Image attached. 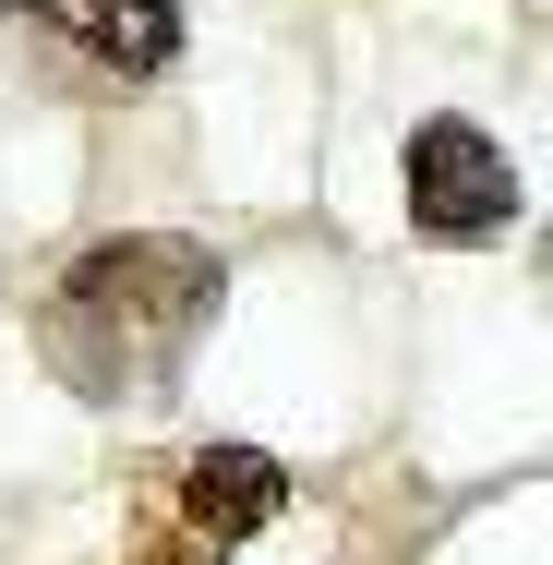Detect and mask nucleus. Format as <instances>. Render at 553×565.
Listing matches in <instances>:
<instances>
[{
    "instance_id": "obj_1",
    "label": "nucleus",
    "mask_w": 553,
    "mask_h": 565,
    "mask_svg": "<svg viewBox=\"0 0 553 565\" xmlns=\"http://www.w3.org/2000/svg\"><path fill=\"white\" fill-rule=\"evenodd\" d=\"M228 265L181 228H120V241H85L49 301H36V361L49 385H73L85 409H120V397H169L193 338L217 326Z\"/></svg>"
},
{
    "instance_id": "obj_2",
    "label": "nucleus",
    "mask_w": 553,
    "mask_h": 565,
    "mask_svg": "<svg viewBox=\"0 0 553 565\" xmlns=\"http://www.w3.org/2000/svg\"><path fill=\"white\" fill-rule=\"evenodd\" d=\"M277 505H289V469L265 446H181L132 481L120 565H228Z\"/></svg>"
},
{
    "instance_id": "obj_3",
    "label": "nucleus",
    "mask_w": 553,
    "mask_h": 565,
    "mask_svg": "<svg viewBox=\"0 0 553 565\" xmlns=\"http://www.w3.org/2000/svg\"><path fill=\"white\" fill-rule=\"evenodd\" d=\"M397 193H410V228H434V241H481L518 217V169L481 120H422L397 157Z\"/></svg>"
},
{
    "instance_id": "obj_4",
    "label": "nucleus",
    "mask_w": 553,
    "mask_h": 565,
    "mask_svg": "<svg viewBox=\"0 0 553 565\" xmlns=\"http://www.w3.org/2000/svg\"><path fill=\"white\" fill-rule=\"evenodd\" d=\"M0 24L73 36V49H85L97 73H120V85H145V73L181 61V0H0Z\"/></svg>"
}]
</instances>
